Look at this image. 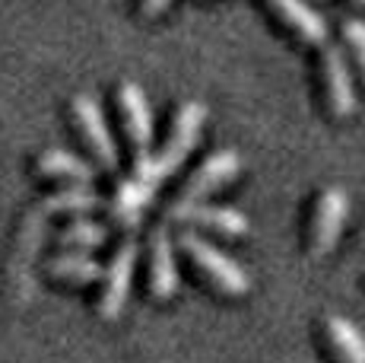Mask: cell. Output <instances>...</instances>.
<instances>
[{"label": "cell", "instance_id": "6da1fadb", "mask_svg": "<svg viewBox=\"0 0 365 363\" xmlns=\"http://www.w3.org/2000/svg\"><path fill=\"white\" fill-rule=\"evenodd\" d=\"M203 124H207V106L197 99L181 102L163 146L143 153V156H133V176L153 182V185L175 176V172L185 166V159L194 153V146H197L200 134H203Z\"/></svg>", "mask_w": 365, "mask_h": 363}, {"label": "cell", "instance_id": "7a4b0ae2", "mask_svg": "<svg viewBox=\"0 0 365 363\" xmlns=\"http://www.w3.org/2000/svg\"><path fill=\"white\" fill-rule=\"evenodd\" d=\"M175 246L187 255V262L200 271V277L222 297H245L251 290V277L232 255H226L220 246L207 239V236L194 233V229H181Z\"/></svg>", "mask_w": 365, "mask_h": 363}, {"label": "cell", "instance_id": "3957f363", "mask_svg": "<svg viewBox=\"0 0 365 363\" xmlns=\"http://www.w3.org/2000/svg\"><path fill=\"white\" fill-rule=\"evenodd\" d=\"M238 172H242V156L232 146H222V150H213L210 156H203V163L191 172V179L185 182V188L178 192V198L168 204L165 217L172 223H185L187 211L194 204H200L203 198H210L213 192H220L222 185H229Z\"/></svg>", "mask_w": 365, "mask_h": 363}, {"label": "cell", "instance_id": "277c9868", "mask_svg": "<svg viewBox=\"0 0 365 363\" xmlns=\"http://www.w3.org/2000/svg\"><path fill=\"white\" fill-rule=\"evenodd\" d=\"M137 258H140V246L137 239H124L115 249L111 262L102 268V293H99V316L105 322H115L124 312L133 287V271H137Z\"/></svg>", "mask_w": 365, "mask_h": 363}, {"label": "cell", "instance_id": "5b68a950", "mask_svg": "<svg viewBox=\"0 0 365 363\" xmlns=\"http://www.w3.org/2000/svg\"><path fill=\"white\" fill-rule=\"evenodd\" d=\"M349 220V194L340 185H331L318 194L312 211V229H308V249L314 258H324L336 249L343 227Z\"/></svg>", "mask_w": 365, "mask_h": 363}, {"label": "cell", "instance_id": "8992f818", "mask_svg": "<svg viewBox=\"0 0 365 363\" xmlns=\"http://www.w3.org/2000/svg\"><path fill=\"white\" fill-rule=\"evenodd\" d=\"M318 76H321V89H324L327 109L334 111V118H353L359 96H356V83L353 71H349L346 51L340 45H321L318 54Z\"/></svg>", "mask_w": 365, "mask_h": 363}, {"label": "cell", "instance_id": "52a82bcc", "mask_svg": "<svg viewBox=\"0 0 365 363\" xmlns=\"http://www.w3.org/2000/svg\"><path fill=\"white\" fill-rule=\"evenodd\" d=\"M70 115H73V124H76V131H80L83 144L93 150L96 163L105 166V169H115L121 153H118V141H115V134H111L108 118H105L99 99L89 96V93L73 96V102H70Z\"/></svg>", "mask_w": 365, "mask_h": 363}, {"label": "cell", "instance_id": "ba28073f", "mask_svg": "<svg viewBox=\"0 0 365 363\" xmlns=\"http://www.w3.org/2000/svg\"><path fill=\"white\" fill-rule=\"evenodd\" d=\"M146 274H150V293L153 299L165 303L172 299L181 287V274H178V258H175V239L172 233L159 223L150 229V242H146Z\"/></svg>", "mask_w": 365, "mask_h": 363}, {"label": "cell", "instance_id": "9c48e42d", "mask_svg": "<svg viewBox=\"0 0 365 363\" xmlns=\"http://www.w3.org/2000/svg\"><path fill=\"white\" fill-rule=\"evenodd\" d=\"M115 99H118V111H121V124H124V134H128L133 156L150 153L153 150V109H150L143 86L133 80H124L118 86Z\"/></svg>", "mask_w": 365, "mask_h": 363}, {"label": "cell", "instance_id": "30bf717a", "mask_svg": "<svg viewBox=\"0 0 365 363\" xmlns=\"http://www.w3.org/2000/svg\"><path fill=\"white\" fill-rule=\"evenodd\" d=\"M153 201H156V185L130 172L128 179H121L115 185V194H111V201L105 207H108L111 220H115L118 227L137 229L140 223H143V214L150 211Z\"/></svg>", "mask_w": 365, "mask_h": 363}, {"label": "cell", "instance_id": "8fae6325", "mask_svg": "<svg viewBox=\"0 0 365 363\" xmlns=\"http://www.w3.org/2000/svg\"><path fill=\"white\" fill-rule=\"evenodd\" d=\"M267 6H270L273 16L289 32H296L305 45H314V48L327 45V39H331L327 19L321 16L308 0H267Z\"/></svg>", "mask_w": 365, "mask_h": 363}, {"label": "cell", "instance_id": "7c38bea8", "mask_svg": "<svg viewBox=\"0 0 365 363\" xmlns=\"http://www.w3.org/2000/svg\"><path fill=\"white\" fill-rule=\"evenodd\" d=\"M99 207H105L102 194L93 185H86V182H73V185L58 188V192L48 194L38 211L51 214V217H86V214L99 211Z\"/></svg>", "mask_w": 365, "mask_h": 363}, {"label": "cell", "instance_id": "4fadbf2b", "mask_svg": "<svg viewBox=\"0 0 365 363\" xmlns=\"http://www.w3.org/2000/svg\"><path fill=\"white\" fill-rule=\"evenodd\" d=\"M324 341L336 363H365V334L346 316H324Z\"/></svg>", "mask_w": 365, "mask_h": 363}, {"label": "cell", "instance_id": "5bb4252c", "mask_svg": "<svg viewBox=\"0 0 365 363\" xmlns=\"http://www.w3.org/2000/svg\"><path fill=\"white\" fill-rule=\"evenodd\" d=\"M35 169H38V176H45V179L86 182V185H93L96 176H99L93 163H86L83 156H76V153H70V150H61V146L41 150L38 156H35Z\"/></svg>", "mask_w": 365, "mask_h": 363}, {"label": "cell", "instance_id": "9a60e30c", "mask_svg": "<svg viewBox=\"0 0 365 363\" xmlns=\"http://www.w3.org/2000/svg\"><path fill=\"white\" fill-rule=\"evenodd\" d=\"M185 223H194V227H203V229L220 233V236H232V239H238V236H245L251 229V223L242 211L226 207V204H203V201L187 211Z\"/></svg>", "mask_w": 365, "mask_h": 363}, {"label": "cell", "instance_id": "2e32d148", "mask_svg": "<svg viewBox=\"0 0 365 363\" xmlns=\"http://www.w3.org/2000/svg\"><path fill=\"white\" fill-rule=\"evenodd\" d=\"M45 271L67 284H96L102 277V264L89 252H80V249H64L61 255L48 258Z\"/></svg>", "mask_w": 365, "mask_h": 363}, {"label": "cell", "instance_id": "e0dca14e", "mask_svg": "<svg viewBox=\"0 0 365 363\" xmlns=\"http://www.w3.org/2000/svg\"><path fill=\"white\" fill-rule=\"evenodd\" d=\"M108 242V227L99 220L76 217L70 220L64 229H58V246L61 249H80V252H93Z\"/></svg>", "mask_w": 365, "mask_h": 363}, {"label": "cell", "instance_id": "ac0fdd59", "mask_svg": "<svg viewBox=\"0 0 365 363\" xmlns=\"http://www.w3.org/2000/svg\"><path fill=\"white\" fill-rule=\"evenodd\" d=\"M340 36L346 41L349 54H353L356 67H359L362 80H365V19H343Z\"/></svg>", "mask_w": 365, "mask_h": 363}, {"label": "cell", "instance_id": "d6986e66", "mask_svg": "<svg viewBox=\"0 0 365 363\" xmlns=\"http://www.w3.org/2000/svg\"><path fill=\"white\" fill-rule=\"evenodd\" d=\"M168 4H172V0H140V13H143L146 19H156L163 10H168Z\"/></svg>", "mask_w": 365, "mask_h": 363}, {"label": "cell", "instance_id": "ffe728a7", "mask_svg": "<svg viewBox=\"0 0 365 363\" xmlns=\"http://www.w3.org/2000/svg\"><path fill=\"white\" fill-rule=\"evenodd\" d=\"M353 4H359V6H365V0H353Z\"/></svg>", "mask_w": 365, "mask_h": 363}]
</instances>
